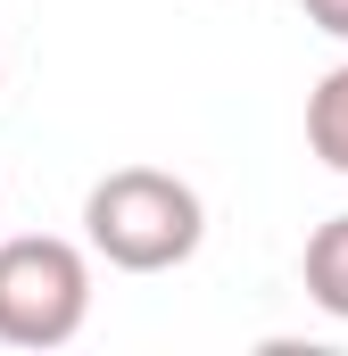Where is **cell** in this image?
Wrapping results in <instances>:
<instances>
[{"label":"cell","mask_w":348,"mask_h":356,"mask_svg":"<svg viewBox=\"0 0 348 356\" xmlns=\"http://www.w3.org/2000/svg\"><path fill=\"white\" fill-rule=\"evenodd\" d=\"M84 241L116 273H174L207 241V199L166 166H116L84 191Z\"/></svg>","instance_id":"1"},{"label":"cell","mask_w":348,"mask_h":356,"mask_svg":"<svg viewBox=\"0 0 348 356\" xmlns=\"http://www.w3.org/2000/svg\"><path fill=\"white\" fill-rule=\"evenodd\" d=\"M91 323V241L8 232L0 241V348H67Z\"/></svg>","instance_id":"2"},{"label":"cell","mask_w":348,"mask_h":356,"mask_svg":"<svg viewBox=\"0 0 348 356\" xmlns=\"http://www.w3.org/2000/svg\"><path fill=\"white\" fill-rule=\"evenodd\" d=\"M299 282H307V298H315L332 323H348V216H324V224L307 232Z\"/></svg>","instance_id":"3"},{"label":"cell","mask_w":348,"mask_h":356,"mask_svg":"<svg viewBox=\"0 0 348 356\" xmlns=\"http://www.w3.org/2000/svg\"><path fill=\"white\" fill-rule=\"evenodd\" d=\"M307 149H315L332 175H348V58L307 91Z\"/></svg>","instance_id":"4"},{"label":"cell","mask_w":348,"mask_h":356,"mask_svg":"<svg viewBox=\"0 0 348 356\" xmlns=\"http://www.w3.org/2000/svg\"><path fill=\"white\" fill-rule=\"evenodd\" d=\"M299 8H307V25H315V33L348 42V0H299Z\"/></svg>","instance_id":"5"},{"label":"cell","mask_w":348,"mask_h":356,"mask_svg":"<svg viewBox=\"0 0 348 356\" xmlns=\"http://www.w3.org/2000/svg\"><path fill=\"white\" fill-rule=\"evenodd\" d=\"M0 67H8V58H0Z\"/></svg>","instance_id":"6"}]
</instances>
